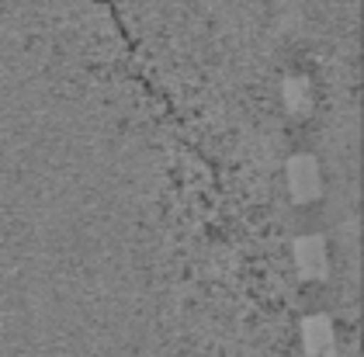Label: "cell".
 <instances>
[{
  "label": "cell",
  "instance_id": "6da1fadb",
  "mask_svg": "<svg viewBox=\"0 0 364 357\" xmlns=\"http://www.w3.org/2000/svg\"><path fill=\"white\" fill-rule=\"evenodd\" d=\"M288 184H291V194L299 198V201H312L319 188H323V177H319V166L306 160V156H299L291 170H288Z\"/></svg>",
  "mask_w": 364,
  "mask_h": 357
}]
</instances>
